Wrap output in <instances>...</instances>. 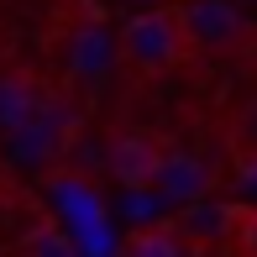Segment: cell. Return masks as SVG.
Segmentation results:
<instances>
[{
  "instance_id": "1",
  "label": "cell",
  "mask_w": 257,
  "mask_h": 257,
  "mask_svg": "<svg viewBox=\"0 0 257 257\" xmlns=\"http://www.w3.org/2000/svg\"><path fill=\"white\" fill-rule=\"evenodd\" d=\"M194 53L189 32H184L179 6H147L121 27V58L137 74H168Z\"/></svg>"
},
{
  "instance_id": "2",
  "label": "cell",
  "mask_w": 257,
  "mask_h": 257,
  "mask_svg": "<svg viewBox=\"0 0 257 257\" xmlns=\"http://www.w3.org/2000/svg\"><path fill=\"white\" fill-rule=\"evenodd\" d=\"M179 16H184L194 53H226L247 37V21L231 0H179Z\"/></svg>"
},
{
  "instance_id": "3",
  "label": "cell",
  "mask_w": 257,
  "mask_h": 257,
  "mask_svg": "<svg viewBox=\"0 0 257 257\" xmlns=\"http://www.w3.org/2000/svg\"><path fill=\"white\" fill-rule=\"evenodd\" d=\"M105 163H110V179L121 184V189H158V173L163 163H168V147L158 142V137L147 132H121L110 142V153H105Z\"/></svg>"
},
{
  "instance_id": "4",
  "label": "cell",
  "mask_w": 257,
  "mask_h": 257,
  "mask_svg": "<svg viewBox=\"0 0 257 257\" xmlns=\"http://www.w3.org/2000/svg\"><path fill=\"white\" fill-rule=\"evenodd\" d=\"M173 226L184 231V236L194 241V247H210L215 236H231L236 231V205H215V200H194L179 210V220Z\"/></svg>"
},
{
  "instance_id": "5",
  "label": "cell",
  "mask_w": 257,
  "mask_h": 257,
  "mask_svg": "<svg viewBox=\"0 0 257 257\" xmlns=\"http://www.w3.org/2000/svg\"><path fill=\"white\" fill-rule=\"evenodd\" d=\"M205 184H210V168L189 153H168V163L158 173V194H168L173 205H194L205 194Z\"/></svg>"
},
{
  "instance_id": "6",
  "label": "cell",
  "mask_w": 257,
  "mask_h": 257,
  "mask_svg": "<svg viewBox=\"0 0 257 257\" xmlns=\"http://www.w3.org/2000/svg\"><path fill=\"white\" fill-rule=\"evenodd\" d=\"M121 257H194V241L184 236L179 226H137L132 236L121 241Z\"/></svg>"
},
{
  "instance_id": "7",
  "label": "cell",
  "mask_w": 257,
  "mask_h": 257,
  "mask_svg": "<svg viewBox=\"0 0 257 257\" xmlns=\"http://www.w3.org/2000/svg\"><path fill=\"white\" fill-rule=\"evenodd\" d=\"M37 89L21 74H0V132H21V126L37 121Z\"/></svg>"
},
{
  "instance_id": "8",
  "label": "cell",
  "mask_w": 257,
  "mask_h": 257,
  "mask_svg": "<svg viewBox=\"0 0 257 257\" xmlns=\"http://www.w3.org/2000/svg\"><path fill=\"white\" fill-rule=\"evenodd\" d=\"M27 257H74V247L63 241V231L58 226H37L27 241Z\"/></svg>"
},
{
  "instance_id": "9",
  "label": "cell",
  "mask_w": 257,
  "mask_h": 257,
  "mask_svg": "<svg viewBox=\"0 0 257 257\" xmlns=\"http://www.w3.org/2000/svg\"><path fill=\"white\" fill-rule=\"evenodd\" d=\"M241 257H257V205H236V231H231Z\"/></svg>"
},
{
  "instance_id": "10",
  "label": "cell",
  "mask_w": 257,
  "mask_h": 257,
  "mask_svg": "<svg viewBox=\"0 0 257 257\" xmlns=\"http://www.w3.org/2000/svg\"><path fill=\"white\" fill-rule=\"evenodd\" d=\"M147 6H158V0H147Z\"/></svg>"
}]
</instances>
